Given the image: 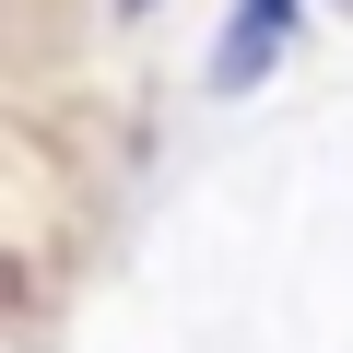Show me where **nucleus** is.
<instances>
[{
  "label": "nucleus",
  "mask_w": 353,
  "mask_h": 353,
  "mask_svg": "<svg viewBox=\"0 0 353 353\" xmlns=\"http://www.w3.org/2000/svg\"><path fill=\"white\" fill-rule=\"evenodd\" d=\"M283 36H294V0H236V24H224V48H212V83L248 94V83L283 59Z\"/></svg>",
  "instance_id": "1"
}]
</instances>
